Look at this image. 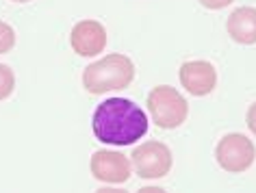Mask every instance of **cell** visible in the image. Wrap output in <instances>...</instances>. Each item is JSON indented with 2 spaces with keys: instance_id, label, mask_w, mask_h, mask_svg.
Returning a JSON list of instances; mask_svg holds the SVG:
<instances>
[{
  "instance_id": "1",
  "label": "cell",
  "mask_w": 256,
  "mask_h": 193,
  "mask_svg": "<svg viewBox=\"0 0 256 193\" xmlns=\"http://www.w3.org/2000/svg\"><path fill=\"white\" fill-rule=\"evenodd\" d=\"M94 134L106 146H132L148 132V115L128 98H106L92 118Z\"/></svg>"
},
{
  "instance_id": "2",
  "label": "cell",
  "mask_w": 256,
  "mask_h": 193,
  "mask_svg": "<svg viewBox=\"0 0 256 193\" xmlns=\"http://www.w3.org/2000/svg\"><path fill=\"white\" fill-rule=\"evenodd\" d=\"M135 78V66L126 54L113 52L102 56L100 61L92 63L82 72V85L89 94H106L124 89Z\"/></svg>"
},
{
  "instance_id": "3",
  "label": "cell",
  "mask_w": 256,
  "mask_h": 193,
  "mask_svg": "<svg viewBox=\"0 0 256 193\" xmlns=\"http://www.w3.org/2000/svg\"><path fill=\"white\" fill-rule=\"evenodd\" d=\"M148 111L158 128H178L187 120L189 104L172 85H158L148 94Z\"/></svg>"
},
{
  "instance_id": "4",
  "label": "cell",
  "mask_w": 256,
  "mask_h": 193,
  "mask_svg": "<svg viewBox=\"0 0 256 193\" xmlns=\"http://www.w3.org/2000/svg\"><path fill=\"white\" fill-rule=\"evenodd\" d=\"M215 158L220 167H224L226 172L239 174V172H246L254 163L256 148L246 134L230 132L220 139V144L215 148Z\"/></svg>"
},
{
  "instance_id": "5",
  "label": "cell",
  "mask_w": 256,
  "mask_h": 193,
  "mask_svg": "<svg viewBox=\"0 0 256 193\" xmlns=\"http://www.w3.org/2000/svg\"><path fill=\"white\" fill-rule=\"evenodd\" d=\"M132 167L142 178L156 180L168 176L172 170V152L161 141H146L137 150H132Z\"/></svg>"
},
{
  "instance_id": "6",
  "label": "cell",
  "mask_w": 256,
  "mask_h": 193,
  "mask_svg": "<svg viewBox=\"0 0 256 193\" xmlns=\"http://www.w3.org/2000/svg\"><path fill=\"white\" fill-rule=\"evenodd\" d=\"M92 174L100 182H111V184H122L130 178L132 165L128 163V156L115 150H98L94 152L92 160H89Z\"/></svg>"
},
{
  "instance_id": "7",
  "label": "cell",
  "mask_w": 256,
  "mask_h": 193,
  "mask_svg": "<svg viewBox=\"0 0 256 193\" xmlns=\"http://www.w3.org/2000/svg\"><path fill=\"white\" fill-rule=\"evenodd\" d=\"M180 85L187 89L191 96H208L217 85V72L213 63L208 61H187L180 66Z\"/></svg>"
},
{
  "instance_id": "8",
  "label": "cell",
  "mask_w": 256,
  "mask_h": 193,
  "mask_svg": "<svg viewBox=\"0 0 256 193\" xmlns=\"http://www.w3.org/2000/svg\"><path fill=\"white\" fill-rule=\"evenodd\" d=\"M70 44L78 56H96L106 46V30L96 20H82L72 28Z\"/></svg>"
},
{
  "instance_id": "9",
  "label": "cell",
  "mask_w": 256,
  "mask_h": 193,
  "mask_svg": "<svg viewBox=\"0 0 256 193\" xmlns=\"http://www.w3.org/2000/svg\"><path fill=\"white\" fill-rule=\"evenodd\" d=\"M228 35L241 46L256 44V9L239 7L228 18Z\"/></svg>"
},
{
  "instance_id": "10",
  "label": "cell",
  "mask_w": 256,
  "mask_h": 193,
  "mask_svg": "<svg viewBox=\"0 0 256 193\" xmlns=\"http://www.w3.org/2000/svg\"><path fill=\"white\" fill-rule=\"evenodd\" d=\"M14 87H16V76H14V70L0 63V100L9 98L11 92H14Z\"/></svg>"
},
{
  "instance_id": "11",
  "label": "cell",
  "mask_w": 256,
  "mask_h": 193,
  "mask_svg": "<svg viewBox=\"0 0 256 193\" xmlns=\"http://www.w3.org/2000/svg\"><path fill=\"white\" fill-rule=\"evenodd\" d=\"M16 46V33L7 22H0V54L9 52Z\"/></svg>"
},
{
  "instance_id": "12",
  "label": "cell",
  "mask_w": 256,
  "mask_h": 193,
  "mask_svg": "<svg viewBox=\"0 0 256 193\" xmlns=\"http://www.w3.org/2000/svg\"><path fill=\"white\" fill-rule=\"evenodd\" d=\"M234 0H200V4L202 7H206V9H213V11H217V9H224V7H230Z\"/></svg>"
},
{
  "instance_id": "13",
  "label": "cell",
  "mask_w": 256,
  "mask_h": 193,
  "mask_svg": "<svg viewBox=\"0 0 256 193\" xmlns=\"http://www.w3.org/2000/svg\"><path fill=\"white\" fill-rule=\"evenodd\" d=\"M246 122H248L250 130H252V132L256 134V102H254V104L248 108V118H246Z\"/></svg>"
},
{
  "instance_id": "14",
  "label": "cell",
  "mask_w": 256,
  "mask_h": 193,
  "mask_svg": "<svg viewBox=\"0 0 256 193\" xmlns=\"http://www.w3.org/2000/svg\"><path fill=\"white\" fill-rule=\"evenodd\" d=\"M96 193H128L126 189H115V186H100Z\"/></svg>"
},
{
  "instance_id": "15",
  "label": "cell",
  "mask_w": 256,
  "mask_h": 193,
  "mask_svg": "<svg viewBox=\"0 0 256 193\" xmlns=\"http://www.w3.org/2000/svg\"><path fill=\"white\" fill-rule=\"evenodd\" d=\"M137 193H168V191L161 189V186H144V189H139Z\"/></svg>"
},
{
  "instance_id": "16",
  "label": "cell",
  "mask_w": 256,
  "mask_h": 193,
  "mask_svg": "<svg viewBox=\"0 0 256 193\" xmlns=\"http://www.w3.org/2000/svg\"><path fill=\"white\" fill-rule=\"evenodd\" d=\"M14 2H30V0H14Z\"/></svg>"
}]
</instances>
